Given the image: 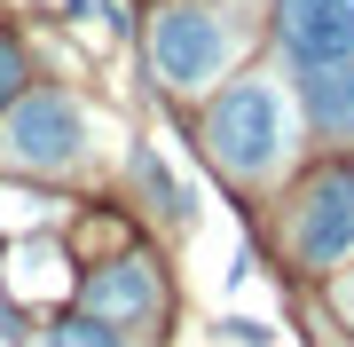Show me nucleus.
Instances as JSON below:
<instances>
[{
	"mask_svg": "<svg viewBox=\"0 0 354 347\" xmlns=\"http://www.w3.org/2000/svg\"><path fill=\"white\" fill-rule=\"evenodd\" d=\"M205 142H213V158L236 181H260L283 166L291 150V103L283 87H268V79H236V87L213 103V118H205Z\"/></svg>",
	"mask_w": 354,
	"mask_h": 347,
	"instance_id": "1",
	"label": "nucleus"
},
{
	"mask_svg": "<svg viewBox=\"0 0 354 347\" xmlns=\"http://www.w3.org/2000/svg\"><path fill=\"white\" fill-rule=\"evenodd\" d=\"M228 24L213 8H165L158 24H150V64L165 87H181V95H197V87H213V79L228 71Z\"/></svg>",
	"mask_w": 354,
	"mask_h": 347,
	"instance_id": "2",
	"label": "nucleus"
},
{
	"mask_svg": "<svg viewBox=\"0 0 354 347\" xmlns=\"http://www.w3.org/2000/svg\"><path fill=\"white\" fill-rule=\"evenodd\" d=\"M79 150H87V118H79L71 95H24V103L8 111V158L16 166L55 174V166H71Z\"/></svg>",
	"mask_w": 354,
	"mask_h": 347,
	"instance_id": "3",
	"label": "nucleus"
},
{
	"mask_svg": "<svg viewBox=\"0 0 354 347\" xmlns=\"http://www.w3.org/2000/svg\"><path fill=\"white\" fill-rule=\"evenodd\" d=\"M276 32L291 48V64H354V0H283Z\"/></svg>",
	"mask_w": 354,
	"mask_h": 347,
	"instance_id": "4",
	"label": "nucleus"
},
{
	"mask_svg": "<svg viewBox=\"0 0 354 347\" xmlns=\"http://www.w3.org/2000/svg\"><path fill=\"white\" fill-rule=\"evenodd\" d=\"M346 244H354V174L330 166L315 190H307V206H299V260L307 269H330Z\"/></svg>",
	"mask_w": 354,
	"mask_h": 347,
	"instance_id": "5",
	"label": "nucleus"
},
{
	"mask_svg": "<svg viewBox=\"0 0 354 347\" xmlns=\"http://www.w3.org/2000/svg\"><path fill=\"white\" fill-rule=\"evenodd\" d=\"M87 316L118 323V316H158V276L142 269V260H118V269H102L87 284Z\"/></svg>",
	"mask_w": 354,
	"mask_h": 347,
	"instance_id": "6",
	"label": "nucleus"
},
{
	"mask_svg": "<svg viewBox=\"0 0 354 347\" xmlns=\"http://www.w3.org/2000/svg\"><path fill=\"white\" fill-rule=\"evenodd\" d=\"M307 111L330 134H354V64H307Z\"/></svg>",
	"mask_w": 354,
	"mask_h": 347,
	"instance_id": "7",
	"label": "nucleus"
},
{
	"mask_svg": "<svg viewBox=\"0 0 354 347\" xmlns=\"http://www.w3.org/2000/svg\"><path fill=\"white\" fill-rule=\"evenodd\" d=\"M39 347H127V339H118L102 316H55L48 332H39Z\"/></svg>",
	"mask_w": 354,
	"mask_h": 347,
	"instance_id": "8",
	"label": "nucleus"
},
{
	"mask_svg": "<svg viewBox=\"0 0 354 347\" xmlns=\"http://www.w3.org/2000/svg\"><path fill=\"white\" fill-rule=\"evenodd\" d=\"M55 284H64V276H55V253L32 244V253H24V292H55Z\"/></svg>",
	"mask_w": 354,
	"mask_h": 347,
	"instance_id": "9",
	"label": "nucleus"
},
{
	"mask_svg": "<svg viewBox=\"0 0 354 347\" xmlns=\"http://www.w3.org/2000/svg\"><path fill=\"white\" fill-rule=\"evenodd\" d=\"M16 87H24V48H16V39H0V103H8Z\"/></svg>",
	"mask_w": 354,
	"mask_h": 347,
	"instance_id": "10",
	"label": "nucleus"
}]
</instances>
